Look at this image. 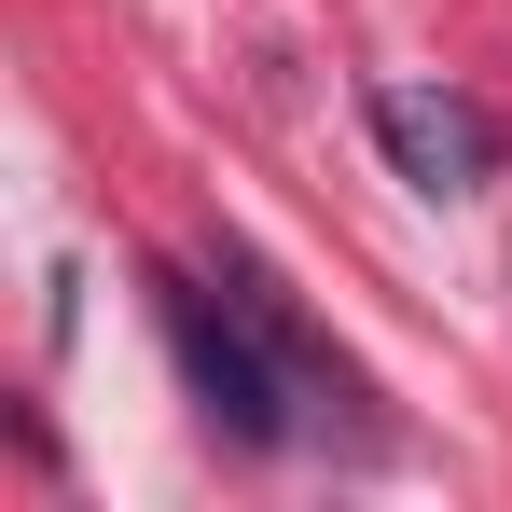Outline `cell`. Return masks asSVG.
Returning <instances> with one entry per match:
<instances>
[{
    "instance_id": "6da1fadb",
    "label": "cell",
    "mask_w": 512,
    "mask_h": 512,
    "mask_svg": "<svg viewBox=\"0 0 512 512\" xmlns=\"http://www.w3.org/2000/svg\"><path fill=\"white\" fill-rule=\"evenodd\" d=\"M153 319H167L180 346V388H194V416L222 429V443H250V457H277L291 443V402H305V374L277 360V333H263L236 291H194V277H153Z\"/></svg>"
},
{
    "instance_id": "7a4b0ae2",
    "label": "cell",
    "mask_w": 512,
    "mask_h": 512,
    "mask_svg": "<svg viewBox=\"0 0 512 512\" xmlns=\"http://www.w3.org/2000/svg\"><path fill=\"white\" fill-rule=\"evenodd\" d=\"M360 125L388 139V167L416 180V194H471V167H485V125H471L457 97H429V84H374Z\"/></svg>"
}]
</instances>
